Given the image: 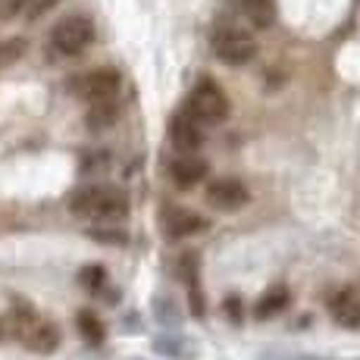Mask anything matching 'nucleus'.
Segmentation results:
<instances>
[{
    "label": "nucleus",
    "instance_id": "nucleus-1",
    "mask_svg": "<svg viewBox=\"0 0 360 360\" xmlns=\"http://www.w3.org/2000/svg\"><path fill=\"white\" fill-rule=\"evenodd\" d=\"M69 210L85 219L116 223V219L129 217V198L113 185H82L69 198Z\"/></svg>",
    "mask_w": 360,
    "mask_h": 360
},
{
    "label": "nucleus",
    "instance_id": "nucleus-2",
    "mask_svg": "<svg viewBox=\"0 0 360 360\" xmlns=\"http://www.w3.org/2000/svg\"><path fill=\"white\" fill-rule=\"evenodd\" d=\"M94 29L91 16H85V13H72V16L60 19L57 25L51 29V38H47V47H51L53 57H79V53H85L88 47L94 44Z\"/></svg>",
    "mask_w": 360,
    "mask_h": 360
},
{
    "label": "nucleus",
    "instance_id": "nucleus-3",
    "mask_svg": "<svg viewBox=\"0 0 360 360\" xmlns=\"http://www.w3.org/2000/svg\"><path fill=\"white\" fill-rule=\"evenodd\" d=\"M210 47L217 53V60H223L226 66H248L257 57V38L241 25H217L210 34Z\"/></svg>",
    "mask_w": 360,
    "mask_h": 360
},
{
    "label": "nucleus",
    "instance_id": "nucleus-4",
    "mask_svg": "<svg viewBox=\"0 0 360 360\" xmlns=\"http://www.w3.org/2000/svg\"><path fill=\"white\" fill-rule=\"evenodd\" d=\"M191 116L200 122V126H219V122L229 120L232 103L226 98V91L210 79H200L188 94V103H185Z\"/></svg>",
    "mask_w": 360,
    "mask_h": 360
},
{
    "label": "nucleus",
    "instance_id": "nucleus-5",
    "mask_svg": "<svg viewBox=\"0 0 360 360\" xmlns=\"http://www.w3.org/2000/svg\"><path fill=\"white\" fill-rule=\"evenodd\" d=\"M72 94L88 103H98V101H116V94H120L122 88V79L116 69L110 66H101V69H88V72L75 75L72 79Z\"/></svg>",
    "mask_w": 360,
    "mask_h": 360
},
{
    "label": "nucleus",
    "instance_id": "nucleus-6",
    "mask_svg": "<svg viewBox=\"0 0 360 360\" xmlns=\"http://www.w3.org/2000/svg\"><path fill=\"white\" fill-rule=\"evenodd\" d=\"M169 141L179 154H198L204 148V126L188 113V110H179L169 122Z\"/></svg>",
    "mask_w": 360,
    "mask_h": 360
},
{
    "label": "nucleus",
    "instance_id": "nucleus-7",
    "mask_svg": "<svg viewBox=\"0 0 360 360\" xmlns=\"http://www.w3.org/2000/svg\"><path fill=\"white\" fill-rule=\"evenodd\" d=\"M248 198H251L248 185L235 176H223L207 185V200H210L217 210H238V207L248 204Z\"/></svg>",
    "mask_w": 360,
    "mask_h": 360
},
{
    "label": "nucleus",
    "instance_id": "nucleus-8",
    "mask_svg": "<svg viewBox=\"0 0 360 360\" xmlns=\"http://www.w3.org/2000/svg\"><path fill=\"white\" fill-rule=\"evenodd\" d=\"M19 342H22L32 354H53V351L60 348V326L51 320L34 316V323L25 329V335L19 338Z\"/></svg>",
    "mask_w": 360,
    "mask_h": 360
},
{
    "label": "nucleus",
    "instance_id": "nucleus-9",
    "mask_svg": "<svg viewBox=\"0 0 360 360\" xmlns=\"http://www.w3.org/2000/svg\"><path fill=\"white\" fill-rule=\"evenodd\" d=\"M329 314L338 326L345 329H360V295L354 288H338L329 295Z\"/></svg>",
    "mask_w": 360,
    "mask_h": 360
},
{
    "label": "nucleus",
    "instance_id": "nucleus-10",
    "mask_svg": "<svg viewBox=\"0 0 360 360\" xmlns=\"http://www.w3.org/2000/svg\"><path fill=\"white\" fill-rule=\"evenodd\" d=\"M207 229H210L207 217H200V213H195V210L163 213V232L169 235V238H195V235L207 232Z\"/></svg>",
    "mask_w": 360,
    "mask_h": 360
},
{
    "label": "nucleus",
    "instance_id": "nucleus-11",
    "mask_svg": "<svg viewBox=\"0 0 360 360\" xmlns=\"http://www.w3.org/2000/svg\"><path fill=\"white\" fill-rule=\"evenodd\" d=\"M169 179L179 188H195L207 179V163L198 154H179L169 160Z\"/></svg>",
    "mask_w": 360,
    "mask_h": 360
},
{
    "label": "nucleus",
    "instance_id": "nucleus-12",
    "mask_svg": "<svg viewBox=\"0 0 360 360\" xmlns=\"http://www.w3.org/2000/svg\"><path fill=\"white\" fill-rule=\"evenodd\" d=\"M238 13L251 29H269L276 22V0H238Z\"/></svg>",
    "mask_w": 360,
    "mask_h": 360
},
{
    "label": "nucleus",
    "instance_id": "nucleus-13",
    "mask_svg": "<svg viewBox=\"0 0 360 360\" xmlns=\"http://www.w3.org/2000/svg\"><path fill=\"white\" fill-rule=\"evenodd\" d=\"M34 310L29 307H16V310H10V314H4L0 316V338H22L25 335V329L34 323Z\"/></svg>",
    "mask_w": 360,
    "mask_h": 360
},
{
    "label": "nucleus",
    "instance_id": "nucleus-14",
    "mask_svg": "<svg viewBox=\"0 0 360 360\" xmlns=\"http://www.w3.org/2000/svg\"><path fill=\"white\" fill-rule=\"evenodd\" d=\"M116 120H120V107H116V101H98V103L88 107L85 126L91 131H101V129L116 126Z\"/></svg>",
    "mask_w": 360,
    "mask_h": 360
},
{
    "label": "nucleus",
    "instance_id": "nucleus-15",
    "mask_svg": "<svg viewBox=\"0 0 360 360\" xmlns=\"http://www.w3.org/2000/svg\"><path fill=\"white\" fill-rule=\"evenodd\" d=\"M288 304H292V292H288V288H273V292H266L257 301L254 314H257V320H273V316H279Z\"/></svg>",
    "mask_w": 360,
    "mask_h": 360
},
{
    "label": "nucleus",
    "instance_id": "nucleus-16",
    "mask_svg": "<svg viewBox=\"0 0 360 360\" xmlns=\"http://www.w3.org/2000/svg\"><path fill=\"white\" fill-rule=\"evenodd\" d=\"M75 326H79V335L91 345H101L103 338H107V329H103L101 316H94L91 310H79V314H75Z\"/></svg>",
    "mask_w": 360,
    "mask_h": 360
},
{
    "label": "nucleus",
    "instance_id": "nucleus-17",
    "mask_svg": "<svg viewBox=\"0 0 360 360\" xmlns=\"http://www.w3.org/2000/svg\"><path fill=\"white\" fill-rule=\"evenodd\" d=\"M25 51H29V41L25 38H4L0 41V72L4 69H10V66H16L19 60L25 57Z\"/></svg>",
    "mask_w": 360,
    "mask_h": 360
},
{
    "label": "nucleus",
    "instance_id": "nucleus-18",
    "mask_svg": "<svg viewBox=\"0 0 360 360\" xmlns=\"http://www.w3.org/2000/svg\"><path fill=\"white\" fill-rule=\"evenodd\" d=\"M79 282L85 288H91V292H101V288L107 285V269H103L101 263H88V266L79 273Z\"/></svg>",
    "mask_w": 360,
    "mask_h": 360
},
{
    "label": "nucleus",
    "instance_id": "nucleus-19",
    "mask_svg": "<svg viewBox=\"0 0 360 360\" xmlns=\"http://www.w3.org/2000/svg\"><path fill=\"white\" fill-rule=\"evenodd\" d=\"M110 166V150H88L82 157V172H101Z\"/></svg>",
    "mask_w": 360,
    "mask_h": 360
},
{
    "label": "nucleus",
    "instance_id": "nucleus-20",
    "mask_svg": "<svg viewBox=\"0 0 360 360\" xmlns=\"http://www.w3.org/2000/svg\"><path fill=\"white\" fill-rule=\"evenodd\" d=\"M88 235H91L94 241H101V245H126L129 241V235L122 229H91Z\"/></svg>",
    "mask_w": 360,
    "mask_h": 360
},
{
    "label": "nucleus",
    "instance_id": "nucleus-21",
    "mask_svg": "<svg viewBox=\"0 0 360 360\" xmlns=\"http://www.w3.org/2000/svg\"><path fill=\"white\" fill-rule=\"evenodd\" d=\"M57 4H60V0H29V4H25V10H22V16L34 22V19H41L44 13H51Z\"/></svg>",
    "mask_w": 360,
    "mask_h": 360
},
{
    "label": "nucleus",
    "instance_id": "nucleus-22",
    "mask_svg": "<svg viewBox=\"0 0 360 360\" xmlns=\"http://www.w3.org/2000/svg\"><path fill=\"white\" fill-rule=\"evenodd\" d=\"M223 314L229 316V323H241V316H245V304H241V297H226L223 301Z\"/></svg>",
    "mask_w": 360,
    "mask_h": 360
},
{
    "label": "nucleus",
    "instance_id": "nucleus-23",
    "mask_svg": "<svg viewBox=\"0 0 360 360\" xmlns=\"http://www.w3.org/2000/svg\"><path fill=\"white\" fill-rule=\"evenodd\" d=\"M266 360H326V357H314V354H269Z\"/></svg>",
    "mask_w": 360,
    "mask_h": 360
}]
</instances>
